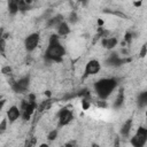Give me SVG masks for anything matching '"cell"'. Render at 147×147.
<instances>
[{
  "label": "cell",
  "instance_id": "obj_1",
  "mask_svg": "<svg viewBox=\"0 0 147 147\" xmlns=\"http://www.w3.org/2000/svg\"><path fill=\"white\" fill-rule=\"evenodd\" d=\"M64 54H65V49H64V47L62 46V44L60 42L59 37H57L56 34L51 36L48 46H47L46 52H45V56H46L48 60H51V61L60 62V61L63 59Z\"/></svg>",
  "mask_w": 147,
  "mask_h": 147
},
{
  "label": "cell",
  "instance_id": "obj_2",
  "mask_svg": "<svg viewBox=\"0 0 147 147\" xmlns=\"http://www.w3.org/2000/svg\"><path fill=\"white\" fill-rule=\"evenodd\" d=\"M117 86L115 78H102L94 84V91L101 99H107Z\"/></svg>",
  "mask_w": 147,
  "mask_h": 147
},
{
  "label": "cell",
  "instance_id": "obj_3",
  "mask_svg": "<svg viewBox=\"0 0 147 147\" xmlns=\"http://www.w3.org/2000/svg\"><path fill=\"white\" fill-rule=\"evenodd\" d=\"M147 142V127L139 126L133 137L130 140V144L132 147H144Z\"/></svg>",
  "mask_w": 147,
  "mask_h": 147
},
{
  "label": "cell",
  "instance_id": "obj_4",
  "mask_svg": "<svg viewBox=\"0 0 147 147\" xmlns=\"http://www.w3.org/2000/svg\"><path fill=\"white\" fill-rule=\"evenodd\" d=\"M39 40H40V36L38 32H34V33H31L29 34L25 40H24V46H25V49L28 52H32L33 49L37 48V46L39 45Z\"/></svg>",
  "mask_w": 147,
  "mask_h": 147
},
{
  "label": "cell",
  "instance_id": "obj_5",
  "mask_svg": "<svg viewBox=\"0 0 147 147\" xmlns=\"http://www.w3.org/2000/svg\"><path fill=\"white\" fill-rule=\"evenodd\" d=\"M101 69V64L98 60H91L86 63L85 65V71H84V76H91V75H95L100 71Z\"/></svg>",
  "mask_w": 147,
  "mask_h": 147
},
{
  "label": "cell",
  "instance_id": "obj_6",
  "mask_svg": "<svg viewBox=\"0 0 147 147\" xmlns=\"http://www.w3.org/2000/svg\"><path fill=\"white\" fill-rule=\"evenodd\" d=\"M30 84V78L29 77H23L18 80H16L15 83H13V90L17 93H23L28 90Z\"/></svg>",
  "mask_w": 147,
  "mask_h": 147
},
{
  "label": "cell",
  "instance_id": "obj_7",
  "mask_svg": "<svg viewBox=\"0 0 147 147\" xmlns=\"http://www.w3.org/2000/svg\"><path fill=\"white\" fill-rule=\"evenodd\" d=\"M72 111L69 110L68 108H63L61 109V111L59 113V124L60 126H64L67 124H69L72 121Z\"/></svg>",
  "mask_w": 147,
  "mask_h": 147
},
{
  "label": "cell",
  "instance_id": "obj_8",
  "mask_svg": "<svg viewBox=\"0 0 147 147\" xmlns=\"http://www.w3.org/2000/svg\"><path fill=\"white\" fill-rule=\"evenodd\" d=\"M20 116H21V111H20V109H18L16 106H11V107L8 109V111H7V117H8V119H9L10 122L16 121Z\"/></svg>",
  "mask_w": 147,
  "mask_h": 147
},
{
  "label": "cell",
  "instance_id": "obj_9",
  "mask_svg": "<svg viewBox=\"0 0 147 147\" xmlns=\"http://www.w3.org/2000/svg\"><path fill=\"white\" fill-rule=\"evenodd\" d=\"M129 60H123V59H121L117 54H111L108 59H107V63L109 64V65H121L122 63H124V62H127Z\"/></svg>",
  "mask_w": 147,
  "mask_h": 147
},
{
  "label": "cell",
  "instance_id": "obj_10",
  "mask_svg": "<svg viewBox=\"0 0 147 147\" xmlns=\"http://www.w3.org/2000/svg\"><path fill=\"white\" fill-rule=\"evenodd\" d=\"M116 45H117V39L114 38V37H108V38H103V39H102V46H103L105 48L111 49V48H114Z\"/></svg>",
  "mask_w": 147,
  "mask_h": 147
},
{
  "label": "cell",
  "instance_id": "obj_11",
  "mask_svg": "<svg viewBox=\"0 0 147 147\" xmlns=\"http://www.w3.org/2000/svg\"><path fill=\"white\" fill-rule=\"evenodd\" d=\"M137 105H138V107H140V108H144V107L147 106V91H144V92H141V93L138 95Z\"/></svg>",
  "mask_w": 147,
  "mask_h": 147
},
{
  "label": "cell",
  "instance_id": "obj_12",
  "mask_svg": "<svg viewBox=\"0 0 147 147\" xmlns=\"http://www.w3.org/2000/svg\"><path fill=\"white\" fill-rule=\"evenodd\" d=\"M70 32V28L68 25V23H65L64 21L57 26V34L59 36H67Z\"/></svg>",
  "mask_w": 147,
  "mask_h": 147
},
{
  "label": "cell",
  "instance_id": "obj_13",
  "mask_svg": "<svg viewBox=\"0 0 147 147\" xmlns=\"http://www.w3.org/2000/svg\"><path fill=\"white\" fill-rule=\"evenodd\" d=\"M63 22V20H62V16L61 15H57V16H55V17H52L49 21H48V26L49 28H56L57 29V26L61 24Z\"/></svg>",
  "mask_w": 147,
  "mask_h": 147
},
{
  "label": "cell",
  "instance_id": "obj_14",
  "mask_svg": "<svg viewBox=\"0 0 147 147\" xmlns=\"http://www.w3.org/2000/svg\"><path fill=\"white\" fill-rule=\"evenodd\" d=\"M131 127H132V121H131V119H127V121L123 124V126H122V129H121V134L124 136V137H127L129 133H130V131H131Z\"/></svg>",
  "mask_w": 147,
  "mask_h": 147
},
{
  "label": "cell",
  "instance_id": "obj_15",
  "mask_svg": "<svg viewBox=\"0 0 147 147\" xmlns=\"http://www.w3.org/2000/svg\"><path fill=\"white\" fill-rule=\"evenodd\" d=\"M8 9H9V13H10V14H15V13H17V11L20 10L18 1H16V0H11V1H9V3H8Z\"/></svg>",
  "mask_w": 147,
  "mask_h": 147
},
{
  "label": "cell",
  "instance_id": "obj_16",
  "mask_svg": "<svg viewBox=\"0 0 147 147\" xmlns=\"http://www.w3.org/2000/svg\"><path fill=\"white\" fill-rule=\"evenodd\" d=\"M123 100H124V92H123V90H121L118 95H117V98H116V100H115L114 107L115 108H119L122 106V103H123Z\"/></svg>",
  "mask_w": 147,
  "mask_h": 147
},
{
  "label": "cell",
  "instance_id": "obj_17",
  "mask_svg": "<svg viewBox=\"0 0 147 147\" xmlns=\"http://www.w3.org/2000/svg\"><path fill=\"white\" fill-rule=\"evenodd\" d=\"M56 136H57V131H56V130H52V131L48 133V139H49V140H54V139L56 138Z\"/></svg>",
  "mask_w": 147,
  "mask_h": 147
},
{
  "label": "cell",
  "instance_id": "obj_18",
  "mask_svg": "<svg viewBox=\"0 0 147 147\" xmlns=\"http://www.w3.org/2000/svg\"><path fill=\"white\" fill-rule=\"evenodd\" d=\"M77 20H78L77 14H76V13H71V14H70V16H69V21H70L71 23H76V22H77Z\"/></svg>",
  "mask_w": 147,
  "mask_h": 147
},
{
  "label": "cell",
  "instance_id": "obj_19",
  "mask_svg": "<svg viewBox=\"0 0 147 147\" xmlns=\"http://www.w3.org/2000/svg\"><path fill=\"white\" fill-rule=\"evenodd\" d=\"M146 53H147V44H145V45L141 47V51H140V56H141V57H144V56L146 55Z\"/></svg>",
  "mask_w": 147,
  "mask_h": 147
},
{
  "label": "cell",
  "instance_id": "obj_20",
  "mask_svg": "<svg viewBox=\"0 0 147 147\" xmlns=\"http://www.w3.org/2000/svg\"><path fill=\"white\" fill-rule=\"evenodd\" d=\"M10 72H11V69H10L9 67H5V68H2V74H3V75L8 76V75H10Z\"/></svg>",
  "mask_w": 147,
  "mask_h": 147
},
{
  "label": "cell",
  "instance_id": "obj_21",
  "mask_svg": "<svg viewBox=\"0 0 147 147\" xmlns=\"http://www.w3.org/2000/svg\"><path fill=\"white\" fill-rule=\"evenodd\" d=\"M82 106H83V108H84V109H87V108L90 107V102H88V100L83 99V101H82Z\"/></svg>",
  "mask_w": 147,
  "mask_h": 147
},
{
  "label": "cell",
  "instance_id": "obj_22",
  "mask_svg": "<svg viewBox=\"0 0 147 147\" xmlns=\"http://www.w3.org/2000/svg\"><path fill=\"white\" fill-rule=\"evenodd\" d=\"M6 124H7V121H6V118H3V119L1 121V124H0V130H1V131H5Z\"/></svg>",
  "mask_w": 147,
  "mask_h": 147
},
{
  "label": "cell",
  "instance_id": "obj_23",
  "mask_svg": "<svg viewBox=\"0 0 147 147\" xmlns=\"http://www.w3.org/2000/svg\"><path fill=\"white\" fill-rule=\"evenodd\" d=\"M0 48H1V52L3 53L5 52V38L2 37L1 40H0Z\"/></svg>",
  "mask_w": 147,
  "mask_h": 147
},
{
  "label": "cell",
  "instance_id": "obj_24",
  "mask_svg": "<svg viewBox=\"0 0 147 147\" xmlns=\"http://www.w3.org/2000/svg\"><path fill=\"white\" fill-rule=\"evenodd\" d=\"M64 147H76V141H74V140H71V141H69V142H67V144L64 145Z\"/></svg>",
  "mask_w": 147,
  "mask_h": 147
},
{
  "label": "cell",
  "instance_id": "obj_25",
  "mask_svg": "<svg viewBox=\"0 0 147 147\" xmlns=\"http://www.w3.org/2000/svg\"><path fill=\"white\" fill-rule=\"evenodd\" d=\"M124 39H125V41H126V42H130V41H131V39H132V34H131L130 32H129V33H126Z\"/></svg>",
  "mask_w": 147,
  "mask_h": 147
},
{
  "label": "cell",
  "instance_id": "obj_26",
  "mask_svg": "<svg viewBox=\"0 0 147 147\" xmlns=\"http://www.w3.org/2000/svg\"><path fill=\"white\" fill-rule=\"evenodd\" d=\"M40 147H49V146H48L47 144H41V145H40Z\"/></svg>",
  "mask_w": 147,
  "mask_h": 147
},
{
  "label": "cell",
  "instance_id": "obj_27",
  "mask_svg": "<svg viewBox=\"0 0 147 147\" xmlns=\"http://www.w3.org/2000/svg\"><path fill=\"white\" fill-rule=\"evenodd\" d=\"M91 147H100V146H99L98 144H92V146H91Z\"/></svg>",
  "mask_w": 147,
  "mask_h": 147
},
{
  "label": "cell",
  "instance_id": "obj_28",
  "mask_svg": "<svg viewBox=\"0 0 147 147\" xmlns=\"http://www.w3.org/2000/svg\"><path fill=\"white\" fill-rule=\"evenodd\" d=\"M134 5H136V6H140V5H141V2H134Z\"/></svg>",
  "mask_w": 147,
  "mask_h": 147
},
{
  "label": "cell",
  "instance_id": "obj_29",
  "mask_svg": "<svg viewBox=\"0 0 147 147\" xmlns=\"http://www.w3.org/2000/svg\"><path fill=\"white\" fill-rule=\"evenodd\" d=\"M146 117H147V111H146Z\"/></svg>",
  "mask_w": 147,
  "mask_h": 147
}]
</instances>
